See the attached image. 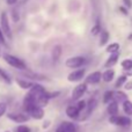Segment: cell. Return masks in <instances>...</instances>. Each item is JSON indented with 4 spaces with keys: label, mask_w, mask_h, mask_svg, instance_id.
<instances>
[{
    "label": "cell",
    "mask_w": 132,
    "mask_h": 132,
    "mask_svg": "<svg viewBox=\"0 0 132 132\" xmlns=\"http://www.w3.org/2000/svg\"><path fill=\"white\" fill-rule=\"evenodd\" d=\"M95 107H96V100L95 98H90L88 102H86V107H85V109L79 114L77 119H79V121H85V119H87L90 116L92 112H93V110L95 109Z\"/></svg>",
    "instance_id": "6da1fadb"
},
{
    "label": "cell",
    "mask_w": 132,
    "mask_h": 132,
    "mask_svg": "<svg viewBox=\"0 0 132 132\" xmlns=\"http://www.w3.org/2000/svg\"><path fill=\"white\" fill-rule=\"evenodd\" d=\"M0 29H1L4 36L12 38V30L9 27V22H8V18H7V14L5 12L1 13V18H0Z\"/></svg>",
    "instance_id": "7a4b0ae2"
},
{
    "label": "cell",
    "mask_w": 132,
    "mask_h": 132,
    "mask_svg": "<svg viewBox=\"0 0 132 132\" xmlns=\"http://www.w3.org/2000/svg\"><path fill=\"white\" fill-rule=\"evenodd\" d=\"M4 59L6 60V63H8L11 66L18 68V70H26V64L21 59H19L18 57H14L12 55H5Z\"/></svg>",
    "instance_id": "3957f363"
},
{
    "label": "cell",
    "mask_w": 132,
    "mask_h": 132,
    "mask_svg": "<svg viewBox=\"0 0 132 132\" xmlns=\"http://www.w3.org/2000/svg\"><path fill=\"white\" fill-rule=\"evenodd\" d=\"M87 90V85L86 84H79L77 87H74L72 92V100L73 101H78L79 98H81L84 96V94Z\"/></svg>",
    "instance_id": "277c9868"
},
{
    "label": "cell",
    "mask_w": 132,
    "mask_h": 132,
    "mask_svg": "<svg viewBox=\"0 0 132 132\" xmlns=\"http://www.w3.org/2000/svg\"><path fill=\"white\" fill-rule=\"evenodd\" d=\"M110 123L115 124V125H118V126H129L131 124L130 118L128 117H123V116H111L109 118Z\"/></svg>",
    "instance_id": "5b68a950"
},
{
    "label": "cell",
    "mask_w": 132,
    "mask_h": 132,
    "mask_svg": "<svg viewBox=\"0 0 132 132\" xmlns=\"http://www.w3.org/2000/svg\"><path fill=\"white\" fill-rule=\"evenodd\" d=\"M86 63V59L84 57H72V58H68L66 60L65 65L67 67H71V68H77V67H80Z\"/></svg>",
    "instance_id": "8992f818"
},
{
    "label": "cell",
    "mask_w": 132,
    "mask_h": 132,
    "mask_svg": "<svg viewBox=\"0 0 132 132\" xmlns=\"http://www.w3.org/2000/svg\"><path fill=\"white\" fill-rule=\"evenodd\" d=\"M7 117L11 121L15 122V123H26V122L29 121V116L26 114H18V112H15V114H8Z\"/></svg>",
    "instance_id": "52a82bcc"
},
{
    "label": "cell",
    "mask_w": 132,
    "mask_h": 132,
    "mask_svg": "<svg viewBox=\"0 0 132 132\" xmlns=\"http://www.w3.org/2000/svg\"><path fill=\"white\" fill-rule=\"evenodd\" d=\"M56 132H77V128H75V125L73 123L63 122V123L57 128Z\"/></svg>",
    "instance_id": "ba28073f"
},
{
    "label": "cell",
    "mask_w": 132,
    "mask_h": 132,
    "mask_svg": "<svg viewBox=\"0 0 132 132\" xmlns=\"http://www.w3.org/2000/svg\"><path fill=\"white\" fill-rule=\"evenodd\" d=\"M28 114H29L30 117L35 119H42L44 117V110L43 108H39V107H34L31 108L30 110H28Z\"/></svg>",
    "instance_id": "9c48e42d"
},
{
    "label": "cell",
    "mask_w": 132,
    "mask_h": 132,
    "mask_svg": "<svg viewBox=\"0 0 132 132\" xmlns=\"http://www.w3.org/2000/svg\"><path fill=\"white\" fill-rule=\"evenodd\" d=\"M85 72H86V71H85L84 68L77 70V71H74V72H71L67 77V80L68 81H79V80H81L82 78H84Z\"/></svg>",
    "instance_id": "30bf717a"
},
{
    "label": "cell",
    "mask_w": 132,
    "mask_h": 132,
    "mask_svg": "<svg viewBox=\"0 0 132 132\" xmlns=\"http://www.w3.org/2000/svg\"><path fill=\"white\" fill-rule=\"evenodd\" d=\"M101 77H102L101 72H98V71H96V72H93L92 74H89L88 77H87V79H86V84H89V85L97 84V82L101 80Z\"/></svg>",
    "instance_id": "8fae6325"
},
{
    "label": "cell",
    "mask_w": 132,
    "mask_h": 132,
    "mask_svg": "<svg viewBox=\"0 0 132 132\" xmlns=\"http://www.w3.org/2000/svg\"><path fill=\"white\" fill-rule=\"evenodd\" d=\"M112 100H114L116 103L117 102H124V101L128 100V95L121 90L112 92Z\"/></svg>",
    "instance_id": "7c38bea8"
},
{
    "label": "cell",
    "mask_w": 132,
    "mask_h": 132,
    "mask_svg": "<svg viewBox=\"0 0 132 132\" xmlns=\"http://www.w3.org/2000/svg\"><path fill=\"white\" fill-rule=\"evenodd\" d=\"M66 115H67L70 118L77 119L78 116H79V110H78L77 107H74V105H70V107L66 108Z\"/></svg>",
    "instance_id": "4fadbf2b"
},
{
    "label": "cell",
    "mask_w": 132,
    "mask_h": 132,
    "mask_svg": "<svg viewBox=\"0 0 132 132\" xmlns=\"http://www.w3.org/2000/svg\"><path fill=\"white\" fill-rule=\"evenodd\" d=\"M118 57H119V53H118V52L111 53V56H110L109 59H108L107 63H105V67H107V68H110V67H112L114 65H116L117 60H118Z\"/></svg>",
    "instance_id": "5bb4252c"
},
{
    "label": "cell",
    "mask_w": 132,
    "mask_h": 132,
    "mask_svg": "<svg viewBox=\"0 0 132 132\" xmlns=\"http://www.w3.org/2000/svg\"><path fill=\"white\" fill-rule=\"evenodd\" d=\"M117 112H118V104H117L115 101H112V102H110L109 105H108V114H109L110 116H116Z\"/></svg>",
    "instance_id": "9a60e30c"
},
{
    "label": "cell",
    "mask_w": 132,
    "mask_h": 132,
    "mask_svg": "<svg viewBox=\"0 0 132 132\" xmlns=\"http://www.w3.org/2000/svg\"><path fill=\"white\" fill-rule=\"evenodd\" d=\"M114 74H115V72H114V70H111V68H109V70H107L104 73L102 74V79H103V81H105V82H110L112 79H114Z\"/></svg>",
    "instance_id": "2e32d148"
},
{
    "label": "cell",
    "mask_w": 132,
    "mask_h": 132,
    "mask_svg": "<svg viewBox=\"0 0 132 132\" xmlns=\"http://www.w3.org/2000/svg\"><path fill=\"white\" fill-rule=\"evenodd\" d=\"M16 84L19 85V86L21 87V88L23 89H30L32 86H34V84H32L31 81H26V80H22V79H16Z\"/></svg>",
    "instance_id": "e0dca14e"
},
{
    "label": "cell",
    "mask_w": 132,
    "mask_h": 132,
    "mask_svg": "<svg viewBox=\"0 0 132 132\" xmlns=\"http://www.w3.org/2000/svg\"><path fill=\"white\" fill-rule=\"evenodd\" d=\"M60 53H62V48L59 45H56L52 50V60L53 63H57L58 59L60 58Z\"/></svg>",
    "instance_id": "ac0fdd59"
},
{
    "label": "cell",
    "mask_w": 132,
    "mask_h": 132,
    "mask_svg": "<svg viewBox=\"0 0 132 132\" xmlns=\"http://www.w3.org/2000/svg\"><path fill=\"white\" fill-rule=\"evenodd\" d=\"M123 110L124 112H125L126 115H129V116H131L132 115V102L129 100L124 101L123 102Z\"/></svg>",
    "instance_id": "d6986e66"
},
{
    "label": "cell",
    "mask_w": 132,
    "mask_h": 132,
    "mask_svg": "<svg viewBox=\"0 0 132 132\" xmlns=\"http://www.w3.org/2000/svg\"><path fill=\"white\" fill-rule=\"evenodd\" d=\"M23 74L26 75V77L30 78V79H34V80H45L46 77H44V75H41V74H36V73H30V72H24Z\"/></svg>",
    "instance_id": "ffe728a7"
},
{
    "label": "cell",
    "mask_w": 132,
    "mask_h": 132,
    "mask_svg": "<svg viewBox=\"0 0 132 132\" xmlns=\"http://www.w3.org/2000/svg\"><path fill=\"white\" fill-rule=\"evenodd\" d=\"M109 41V32L108 31H102L101 32V39H100V45L101 46H103V45H105L107 44V42Z\"/></svg>",
    "instance_id": "44dd1931"
},
{
    "label": "cell",
    "mask_w": 132,
    "mask_h": 132,
    "mask_svg": "<svg viewBox=\"0 0 132 132\" xmlns=\"http://www.w3.org/2000/svg\"><path fill=\"white\" fill-rule=\"evenodd\" d=\"M119 50V44L118 43H112L110 45L107 46V52H110V53H115V52H118Z\"/></svg>",
    "instance_id": "7402d4cb"
},
{
    "label": "cell",
    "mask_w": 132,
    "mask_h": 132,
    "mask_svg": "<svg viewBox=\"0 0 132 132\" xmlns=\"http://www.w3.org/2000/svg\"><path fill=\"white\" fill-rule=\"evenodd\" d=\"M100 31H101V23H100V20H97L95 23V26H94V28L92 29V35H93V36H96Z\"/></svg>",
    "instance_id": "603a6c76"
},
{
    "label": "cell",
    "mask_w": 132,
    "mask_h": 132,
    "mask_svg": "<svg viewBox=\"0 0 132 132\" xmlns=\"http://www.w3.org/2000/svg\"><path fill=\"white\" fill-rule=\"evenodd\" d=\"M126 80H128V78H126L125 75H122V77H119L118 80H117V82H116V88H119V87H122L126 82Z\"/></svg>",
    "instance_id": "cb8c5ba5"
},
{
    "label": "cell",
    "mask_w": 132,
    "mask_h": 132,
    "mask_svg": "<svg viewBox=\"0 0 132 132\" xmlns=\"http://www.w3.org/2000/svg\"><path fill=\"white\" fill-rule=\"evenodd\" d=\"M112 100V92H105L104 95H103V102L108 103Z\"/></svg>",
    "instance_id": "d4e9b609"
},
{
    "label": "cell",
    "mask_w": 132,
    "mask_h": 132,
    "mask_svg": "<svg viewBox=\"0 0 132 132\" xmlns=\"http://www.w3.org/2000/svg\"><path fill=\"white\" fill-rule=\"evenodd\" d=\"M0 77H1L2 79H4L5 81L7 82V84H11V78H9V75L7 74V73L5 72L2 68H0Z\"/></svg>",
    "instance_id": "484cf974"
},
{
    "label": "cell",
    "mask_w": 132,
    "mask_h": 132,
    "mask_svg": "<svg viewBox=\"0 0 132 132\" xmlns=\"http://www.w3.org/2000/svg\"><path fill=\"white\" fill-rule=\"evenodd\" d=\"M122 66H123L125 70H131L132 68V60L131 59H125L122 63Z\"/></svg>",
    "instance_id": "4316f807"
},
{
    "label": "cell",
    "mask_w": 132,
    "mask_h": 132,
    "mask_svg": "<svg viewBox=\"0 0 132 132\" xmlns=\"http://www.w3.org/2000/svg\"><path fill=\"white\" fill-rule=\"evenodd\" d=\"M7 110V104L5 102H0V117L4 116Z\"/></svg>",
    "instance_id": "83f0119b"
},
{
    "label": "cell",
    "mask_w": 132,
    "mask_h": 132,
    "mask_svg": "<svg viewBox=\"0 0 132 132\" xmlns=\"http://www.w3.org/2000/svg\"><path fill=\"white\" fill-rule=\"evenodd\" d=\"M85 107H86V102H85V101H80V102L78 103V105H77V109L79 110V114L82 111V110L85 109Z\"/></svg>",
    "instance_id": "f1b7e54d"
},
{
    "label": "cell",
    "mask_w": 132,
    "mask_h": 132,
    "mask_svg": "<svg viewBox=\"0 0 132 132\" xmlns=\"http://www.w3.org/2000/svg\"><path fill=\"white\" fill-rule=\"evenodd\" d=\"M16 132H30V129L26 125H20L16 129Z\"/></svg>",
    "instance_id": "f546056e"
},
{
    "label": "cell",
    "mask_w": 132,
    "mask_h": 132,
    "mask_svg": "<svg viewBox=\"0 0 132 132\" xmlns=\"http://www.w3.org/2000/svg\"><path fill=\"white\" fill-rule=\"evenodd\" d=\"M0 43L5 44V36H4V34H2L1 29H0Z\"/></svg>",
    "instance_id": "4dcf8cb0"
},
{
    "label": "cell",
    "mask_w": 132,
    "mask_h": 132,
    "mask_svg": "<svg viewBox=\"0 0 132 132\" xmlns=\"http://www.w3.org/2000/svg\"><path fill=\"white\" fill-rule=\"evenodd\" d=\"M124 1V4L126 5V7H131V1L130 0H123Z\"/></svg>",
    "instance_id": "1f68e13d"
},
{
    "label": "cell",
    "mask_w": 132,
    "mask_h": 132,
    "mask_svg": "<svg viewBox=\"0 0 132 132\" xmlns=\"http://www.w3.org/2000/svg\"><path fill=\"white\" fill-rule=\"evenodd\" d=\"M6 1H7V4H8V5H14L16 1H18V0H6Z\"/></svg>",
    "instance_id": "d6a6232c"
},
{
    "label": "cell",
    "mask_w": 132,
    "mask_h": 132,
    "mask_svg": "<svg viewBox=\"0 0 132 132\" xmlns=\"http://www.w3.org/2000/svg\"><path fill=\"white\" fill-rule=\"evenodd\" d=\"M125 88L126 89H131L132 88V82H129L128 85H125Z\"/></svg>",
    "instance_id": "836d02e7"
},
{
    "label": "cell",
    "mask_w": 132,
    "mask_h": 132,
    "mask_svg": "<svg viewBox=\"0 0 132 132\" xmlns=\"http://www.w3.org/2000/svg\"><path fill=\"white\" fill-rule=\"evenodd\" d=\"M130 39H132V34H131V36H130Z\"/></svg>",
    "instance_id": "e575fe53"
},
{
    "label": "cell",
    "mask_w": 132,
    "mask_h": 132,
    "mask_svg": "<svg viewBox=\"0 0 132 132\" xmlns=\"http://www.w3.org/2000/svg\"><path fill=\"white\" fill-rule=\"evenodd\" d=\"M0 55H1V49H0Z\"/></svg>",
    "instance_id": "d590c367"
},
{
    "label": "cell",
    "mask_w": 132,
    "mask_h": 132,
    "mask_svg": "<svg viewBox=\"0 0 132 132\" xmlns=\"http://www.w3.org/2000/svg\"><path fill=\"white\" fill-rule=\"evenodd\" d=\"M6 132H9V131H6Z\"/></svg>",
    "instance_id": "8d00e7d4"
}]
</instances>
